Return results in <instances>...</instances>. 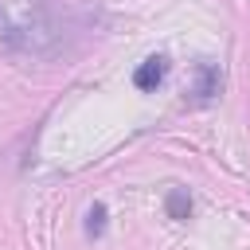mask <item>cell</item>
Instances as JSON below:
<instances>
[{"mask_svg":"<svg viewBox=\"0 0 250 250\" xmlns=\"http://www.w3.org/2000/svg\"><path fill=\"white\" fill-rule=\"evenodd\" d=\"M102 227H105V207H102V203H94V207H90V215H86V230H90V234H102Z\"/></svg>","mask_w":250,"mask_h":250,"instance_id":"277c9868","label":"cell"},{"mask_svg":"<svg viewBox=\"0 0 250 250\" xmlns=\"http://www.w3.org/2000/svg\"><path fill=\"white\" fill-rule=\"evenodd\" d=\"M219 86H223V78H219V66H211V62H199L195 66V86H191V105H207L215 94H219Z\"/></svg>","mask_w":250,"mask_h":250,"instance_id":"6da1fadb","label":"cell"},{"mask_svg":"<svg viewBox=\"0 0 250 250\" xmlns=\"http://www.w3.org/2000/svg\"><path fill=\"white\" fill-rule=\"evenodd\" d=\"M164 74H168V59H164V55H148V59L133 70V86H137V90H156V86L164 82Z\"/></svg>","mask_w":250,"mask_h":250,"instance_id":"7a4b0ae2","label":"cell"},{"mask_svg":"<svg viewBox=\"0 0 250 250\" xmlns=\"http://www.w3.org/2000/svg\"><path fill=\"white\" fill-rule=\"evenodd\" d=\"M188 211H191V199H188L184 188H176V191L168 195V215H172V219H188Z\"/></svg>","mask_w":250,"mask_h":250,"instance_id":"3957f363","label":"cell"}]
</instances>
